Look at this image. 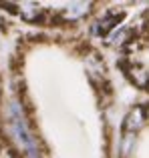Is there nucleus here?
Returning <instances> with one entry per match:
<instances>
[{
  "label": "nucleus",
  "instance_id": "f257e3e1",
  "mask_svg": "<svg viewBox=\"0 0 149 158\" xmlns=\"http://www.w3.org/2000/svg\"><path fill=\"white\" fill-rule=\"evenodd\" d=\"M10 124H12V134L18 140V144L22 146L24 154L28 158H40L36 140H34V136L30 134L26 122H24V116H22V110H20L18 102H10Z\"/></svg>",
  "mask_w": 149,
  "mask_h": 158
},
{
  "label": "nucleus",
  "instance_id": "f03ea898",
  "mask_svg": "<svg viewBox=\"0 0 149 158\" xmlns=\"http://www.w3.org/2000/svg\"><path fill=\"white\" fill-rule=\"evenodd\" d=\"M145 118H147V114L141 106L133 108V112H129V116H127V120H125V130H129L131 134H135V132L145 124Z\"/></svg>",
  "mask_w": 149,
  "mask_h": 158
},
{
  "label": "nucleus",
  "instance_id": "7ed1b4c3",
  "mask_svg": "<svg viewBox=\"0 0 149 158\" xmlns=\"http://www.w3.org/2000/svg\"><path fill=\"white\" fill-rule=\"evenodd\" d=\"M125 70H127V74L131 76V80H133L137 86H145V88L149 90V74H147L143 68H139V66H133V64H131V66H127Z\"/></svg>",
  "mask_w": 149,
  "mask_h": 158
},
{
  "label": "nucleus",
  "instance_id": "20e7f679",
  "mask_svg": "<svg viewBox=\"0 0 149 158\" xmlns=\"http://www.w3.org/2000/svg\"><path fill=\"white\" fill-rule=\"evenodd\" d=\"M133 144H135V134H131V132H129V134H125V136H123V144H121V154L123 156H129Z\"/></svg>",
  "mask_w": 149,
  "mask_h": 158
},
{
  "label": "nucleus",
  "instance_id": "39448f33",
  "mask_svg": "<svg viewBox=\"0 0 149 158\" xmlns=\"http://www.w3.org/2000/svg\"><path fill=\"white\" fill-rule=\"evenodd\" d=\"M87 10H89V8H87L85 4H77V6H71V8H69L67 16H69V18H74V16H83V14H87Z\"/></svg>",
  "mask_w": 149,
  "mask_h": 158
},
{
  "label": "nucleus",
  "instance_id": "423d86ee",
  "mask_svg": "<svg viewBox=\"0 0 149 158\" xmlns=\"http://www.w3.org/2000/svg\"><path fill=\"white\" fill-rule=\"evenodd\" d=\"M147 114H149V112H147Z\"/></svg>",
  "mask_w": 149,
  "mask_h": 158
}]
</instances>
